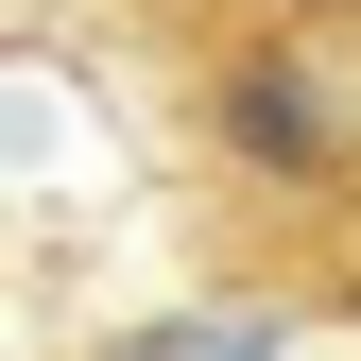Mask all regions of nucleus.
I'll return each instance as SVG.
<instances>
[{"mask_svg": "<svg viewBox=\"0 0 361 361\" xmlns=\"http://www.w3.org/2000/svg\"><path fill=\"white\" fill-rule=\"evenodd\" d=\"M121 361H276V344H241V327H155V344H121Z\"/></svg>", "mask_w": 361, "mask_h": 361, "instance_id": "1", "label": "nucleus"}]
</instances>
